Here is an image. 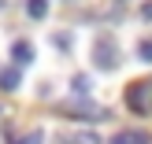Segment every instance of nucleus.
I'll return each mask as SVG.
<instances>
[{"label":"nucleus","mask_w":152,"mask_h":144,"mask_svg":"<svg viewBox=\"0 0 152 144\" xmlns=\"http://www.w3.org/2000/svg\"><path fill=\"white\" fill-rule=\"evenodd\" d=\"M19 81H22L19 67H4V70H0V89H4V93H15V89H19Z\"/></svg>","instance_id":"20e7f679"},{"label":"nucleus","mask_w":152,"mask_h":144,"mask_svg":"<svg viewBox=\"0 0 152 144\" xmlns=\"http://www.w3.org/2000/svg\"><path fill=\"white\" fill-rule=\"evenodd\" d=\"M123 103L134 111V115L148 118V115H152V78L130 81V85H126V93H123Z\"/></svg>","instance_id":"f257e3e1"},{"label":"nucleus","mask_w":152,"mask_h":144,"mask_svg":"<svg viewBox=\"0 0 152 144\" xmlns=\"http://www.w3.org/2000/svg\"><path fill=\"white\" fill-rule=\"evenodd\" d=\"M45 140V133L41 130H34V133H26V137H22V140H15V137H7V144H41Z\"/></svg>","instance_id":"6e6552de"},{"label":"nucleus","mask_w":152,"mask_h":144,"mask_svg":"<svg viewBox=\"0 0 152 144\" xmlns=\"http://www.w3.org/2000/svg\"><path fill=\"white\" fill-rule=\"evenodd\" d=\"M93 63L100 67V70H115V67H119V52L111 48V41H96V48H93Z\"/></svg>","instance_id":"f03ea898"},{"label":"nucleus","mask_w":152,"mask_h":144,"mask_svg":"<svg viewBox=\"0 0 152 144\" xmlns=\"http://www.w3.org/2000/svg\"><path fill=\"white\" fill-rule=\"evenodd\" d=\"M45 11H48V0H26V15L30 19H45Z\"/></svg>","instance_id":"0eeeda50"},{"label":"nucleus","mask_w":152,"mask_h":144,"mask_svg":"<svg viewBox=\"0 0 152 144\" xmlns=\"http://www.w3.org/2000/svg\"><path fill=\"white\" fill-rule=\"evenodd\" d=\"M11 56H15V63H19V67L34 63V44H30V41H15V44H11Z\"/></svg>","instance_id":"39448f33"},{"label":"nucleus","mask_w":152,"mask_h":144,"mask_svg":"<svg viewBox=\"0 0 152 144\" xmlns=\"http://www.w3.org/2000/svg\"><path fill=\"white\" fill-rule=\"evenodd\" d=\"M63 115H74V118H89V122H104L108 118V111L104 107H93V103H67V107H59Z\"/></svg>","instance_id":"7ed1b4c3"},{"label":"nucleus","mask_w":152,"mask_h":144,"mask_svg":"<svg viewBox=\"0 0 152 144\" xmlns=\"http://www.w3.org/2000/svg\"><path fill=\"white\" fill-rule=\"evenodd\" d=\"M111 144H152V140H148V133H137V130H123V133H115V137H111Z\"/></svg>","instance_id":"423d86ee"},{"label":"nucleus","mask_w":152,"mask_h":144,"mask_svg":"<svg viewBox=\"0 0 152 144\" xmlns=\"http://www.w3.org/2000/svg\"><path fill=\"white\" fill-rule=\"evenodd\" d=\"M137 59H141V63H152V41H141L137 44Z\"/></svg>","instance_id":"1a4fd4ad"},{"label":"nucleus","mask_w":152,"mask_h":144,"mask_svg":"<svg viewBox=\"0 0 152 144\" xmlns=\"http://www.w3.org/2000/svg\"><path fill=\"white\" fill-rule=\"evenodd\" d=\"M141 19L152 22V0H145V4H141Z\"/></svg>","instance_id":"9d476101"}]
</instances>
